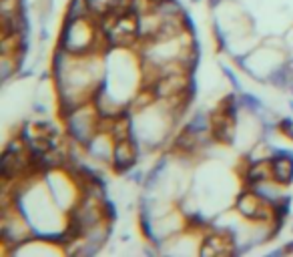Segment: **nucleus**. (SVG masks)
Returning <instances> with one entry per match:
<instances>
[{"instance_id": "17", "label": "nucleus", "mask_w": 293, "mask_h": 257, "mask_svg": "<svg viewBox=\"0 0 293 257\" xmlns=\"http://www.w3.org/2000/svg\"><path fill=\"white\" fill-rule=\"evenodd\" d=\"M30 113L36 115V117H47L49 115V105L43 103V101H38V98H34L30 103Z\"/></svg>"}, {"instance_id": "2", "label": "nucleus", "mask_w": 293, "mask_h": 257, "mask_svg": "<svg viewBox=\"0 0 293 257\" xmlns=\"http://www.w3.org/2000/svg\"><path fill=\"white\" fill-rule=\"evenodd\" d=\"M97 127H98V113L97 107L93 103L82 105L80 109L74 111L71 117L65 118V131H67L69 139L74 141L76 145H80V149L97 133Z\"/></svg>"}, {"instance_id": "13", "label": "nucleus", "mask_w": 293, "mask_h": 257, "mask_svg": "<svg viewBox=\"0 0 293 257\" xmlns=\"http://www.w3.org/2000/svg\"><path fill=\"white\" fill-rule=\"evenodd\" d=\"M237 96H239L241 111L249 113V115H253V117H259V115H263V113H265V103H263V101H261L255 93L241 91V93H237Z\"/></svg>"}, {"instance_id": "16", "label": "nucleus", "mask_w": 293, "mask_h": 257, "mask_svg": "<svg viewBox=\"0 0 293 257\" xmlns=\"http://www.w3.org/2000/svg\"><path fill=\"white\" fill-rule=\"evenodd\" d=\"M102 209H104V217H107L109 221H117V217H119V207H117V201H115V199L107 197V199L102 201Z\"/></svg>"}, {"instance_id": "18", "label": "nucleus", "mask_w": 293, "mask_h": 257, "mask_svg": "<svg viewBox=\"0 0 293 257\" xmlns=\"http://www.w3.org/2000/svg\"><path fill=\"white\" fill-rule=\"evenodd\" d=\"M145 171H141V169H133L131 173H127V179L131 181V183H135V185H143V181H145Z\"/></svg>"}, {"instance_id": "3", "label": "nucleus", "mask_w": 293, "mask_h": 257, "mask_svg": "<svg viewBox=\"0 0 293 257\" xmlns=\"http://www.w3.org/2000/svg\"><path fill=\"white\" fill-rule=\"evenodd\" d=\"M235 213L245 219V221H253V223H271L273 221V205L265 203L263 199H259L253 189L245 187L241 193H237L235 197Z\"/></svg>"}, {"instance_id": "19", "label": "nucleus", "mask_w": 293, "mask_h": 257, "mask_svg": "<svg viewBox=\"0 0 293 257\" xmlns=\"http://www.w3.org/2000/svg\"><path fill=\"white\" fill-rule=\"evenodd\" d=\"M38 38H40V43H47L50 38V28H49V24L45 23V24H40V34H38Z\"/></svg>"}, {"instance_id": "25", "label": "nucleus", "mask_w": 293, "mask_h": 257, "mask_svg": "<svg viewBox=\"0 0 293 257\" xmlns=\"http://www.w3.org/2000/svg\"><path fill=\"white\" fill-rule=\"evenodd\" d=\"M291 231H293V225H291Z\"/></svg>"}, {"instance_id": "11", "label": "nucleus", "mask_w": 293, "mask_h": 257, "mask_svg": "<svg viewBox=\"0 0 293 257\" xmlns=\"http://www.w3.org/2000/svg\"><path fill=\"white\" fill-rule=\"evenodd\" d=\"M185 129L191 131V133H195V135H199V137L211 135V113H207V111H203V109L195 111V113L191 115V118L187 121Z\"/></svg>"}, {"instance_id": "14", "label": "nucleus", "mask_w": 293, "mask_h": 257, "mask_svg": "<svg viewBox=\"0 0 293 257\" xmlns=\"http://www.w3.org/2000/svg\"><path fill=\"white\" fill-rule=\"evenodd\" d=\"M221 72L225 74V78L229 81V85L233 87V91H237V93H241V91H243V85H241V81H239L237 72L231 69L227 63H221Z\"/></svg>"}, {"instance_id": "22", "label": "nucleus", "mask_w": 293, "mask_h": 257, "mask_svg": "<svg viewBox=\"0 0 293 257\" xmlns=\"http://www.w3.org/2000/svg\"><path fill=\"white\" fill-rule=\"evenodd\" d=\"M207 4H209V8L217 10L219 6H223V4H225V0H207Z\"/></svg>"}, {"instance_id": "10", "label": "nucleus", "mask_w": 293, "mask_h": 257, "mask_svg": "<svg viewBox=\"0 0 293 257\" xmlns=\"http://www.w3.org/2000/svg\"><path fill=\"white\" fill-rule=\"evenodd\" d=\"M253 193L259 197V199H263L265 203H277L285 193H283V185H279V183H275L273 179H269V181H263V183H257V185H253Z\"/></svg>"}, {"instance_id": "6", "label": "nucleus", "mask_w": 293, "mask_h": 257, "mask_svg": "<svg viewBox=\"0 0 293 257\" xmlns=\"http://www.w3.org/2000/svg\"><path fill=\"white\" fill-rule=\"evenodd\" d=\"M239 171H241V181H243L245 187H253L257 183L273 179V171H271V161L269 159L257 161V163H243V167Z\"/></svg>"}, {"instance_id": "24", "label": "nucleus", "mask_w": 293, "mask_h": 257, "mask_svg": "<svg viewBox=\"0 0 293 257\" xmlns=\"http://www.w3.org/2000/svg\"><path fill=\"white\" fill-rule=\"evenodd\" d=\"M289 109L293 111V98H289Z\"/></svg>"}, {"instance_id": "7", "label": "nucleus", "mask_w": 293, "mask_h": 257, "mask_svg": "<svg viewBox=\"0 0 293 257\" xmlns=\"http://www.w3.org/2000/svg\"><path fill=\"white\" fill-rule=\"evenodd\" d=\"M271 171H273V181L289 187L293 183V157L287 155H271Z\"/></svg>"}, {"instance_id": "12", "label": "nucleus", "mask_w": 293, "mask_h": 257, "mask_svg": "<svg viewBox=\"0 0 293 257\" xmlns=\"http://www.w3.org/2000/svg\"><path fill=\"white\" fill-rule=\"evenodd\" d=\"M265 83H269L271 87H275V89H279V91L289 89L293 78H291V70H289L287 61H283L279 67H275V69L271 70L267 74V78H265Z\"/></svg>"}, {"instance_id": "23", "label": "nucleus", "mask_w": 293, "mask_h": 257, "mask_svg": "<svg viewBox=\"0 0 293 257\" xmlns=\"http://www.w3.org/2000/svg\"><path fill=\"white\" fill-rule=\"evenodd\" d=\"M283 247H285V253H287V255H293V241H287Z\"/></svg>"}, {"instance_id": "9", "label": "nucleus", "mask_w": 293, "mask_h": 257, "mask_svg": "<svg viewBox=\"0 0 293 257\" xmlns=\"http://www.w3.org/2000/svg\"><path fill=\"white\" fill-rule=\"evenodd\" d=\"M95 12L89 4V0H69L67 8H65V18L67 23H74V21H82V18H93Z\"/></svg>"}, {"instance_id": "1", "label": "nucleus", "mask_w": 293, "mask_h": 257, "mask_svg": "<svg viewBox=\"0 0 293 257\" xmlns=\"http://www.w3.org/2000/svg\"><path fill=\"white\" fill-rule=\"evenodd\" d=\"M32 237V227L18 213L14 203H0V243L4 253H12L14 247L23 245Z\"/></svg>"}, {"instance_id": "15", "label": "nucleus", "mask_w": 293, "mask_h": 257, "mask_svg": "<svg viewBox=\"0 0 293 257\" xmlns=\"http://www.w3.org/2000/svg\"><path fill=\"white\" fill-rule=\"evenodd\" d=\"M277 131L285 137V139L293 141V117H279V121L275 123Z\"/></svg>"}, {"instance_id": "5", "label": "nucleus", "mask_w": 293, "mask_h": 257, "mask_svg": "<svg viewBox=\"0 0 293 257\" xmlns=\"http://www.w3.org/2000/svg\"><path fill=\"white\" fill-rule=\"evenodd\" d=\"M115 137L109 131H97L91 141L82 147V151L97 163H109L113 161V153H115Z\"/></svg>"}, {"instance_id": "20", "label": "nucleus", "mask_w": 293, "mask_h": 257, "mask_svg": "<svg viewBox=\"0 0 293 257\" xmlns=\"http://www.w3.org/2000/svg\"><path fill=\"white\" fill-rule=\"evenodd\" d=\"M30 76H34V69H23L18 72V81H25V78H30Z\"/></svg>"}, {"instance_id": "4", "label": "nucleus", "mask_w": 293, "mask_h": 257, "mask_svg": "<svg viewBox=\"0 0 293 257\" xmlns=\"http://www.w3.org/2000/svg\"><path fill=\"white\" fill-rule=\"evenodd\" d=\"M141 151H143V145L141 141L137 139L135 135L129 137V139H121L115 143V153H113V161L111 167L117 175H127L131 173L137 163H139V157H141Z\"/></svg>"}, {"instance_id": "8", "label": "nucleus", "mask_w": 293, "mask_h": 257, "mask_svg": "<svg viewBox=\"0 0 293 257\" xmlns=\"http://www.w3.org/2000/svg\"><path fill=\"white\" fill-rule=\"evenodd\" d=\"M169 163H171V161H169V155H163V157L157 159V163L153 165L145 175V181H143V189H145V191L153 193V191L159 189L161 181L165 179V173H167V169H169Z\"/></svg>"}, {"instance_id": "21", "label": "nucleus", "mask_w": 293, "mask_h": 257, "mask_svg": "<svg viewBox=\"0 0 293 257\" xmlns=\"http://www.w3.org/2000/svg\"><path fill=\"white\" fill-rule=\"evenodd\" d=\"M269 255H271V257H279V255H287V253H285V247L281 245V247H275V249H271V251H269Z\"/></svg>"}]
</instances>
